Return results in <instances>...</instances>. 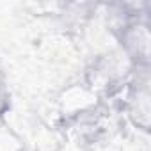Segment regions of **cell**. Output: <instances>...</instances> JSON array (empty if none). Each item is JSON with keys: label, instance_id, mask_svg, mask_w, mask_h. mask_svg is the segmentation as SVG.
I'll use <instances>...</instances> for the list:
<instances>
[{"label": "cell", "instance_id": "obj_1", "mask_svg": "<svg viewBox=\"0 0 151 151\" xmlns=\"http://www.w3.org/2000/svg\"><path fill=\"white\" fill-rule=\"evenodd\" d=\"M7 109H9V93H7L4 82L0 80V116L6 114Z\"/></svg>", "mask_w": 151, "mask_h": 151}]
</instances>
